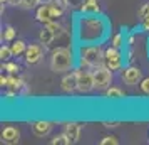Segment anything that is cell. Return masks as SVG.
I'll return each instance as SVG.
<instances>
[{
    "instance_id": "obj_1",
    "label": "cell",
    "mask_w": 149,
    "mask_h": 145,
    "mask_svg": "<svg viewBox=\"0 0 149 145\" xmlns=\"http://www.w3.org/2000/svg\"><path fill=\"white\" fill-rule=\"evenodd\" d=\"M74 37L81 44H104L111 37V24L102 14H81L74 21Z\"/></svg>"
},
{
    "instance_id": "obj_2",
    "label": "cell",
    "mask_w": 149,
    "mask_h": 145,
    "mask_svg": "<svg viewBox=\"0 0 149 145\" xmlns=\"http://www.w3.org/2000/svg\"><path fill=\"white\" fill-rule=\"evenodd\" d=\"M106 49L101 44H81L77 52V61L82 68L95 69L104 64Z\"/></svg>"
},
{
    "instance_id": "obj_3",
    "label": "cell",
    "mask_w": 149,
    "mask_h": 145,
    "mask_svg": "<svg viewBox=\"0 0 149 145\" xmlns=\"http://www.w3.org/2000/svg\"><path fill=\"white\" fill-rule=\"evenodd\" d=\"M49 66L50 69L57 73V74H64V73H69L72 71L75 66V56L72 52L70 47H55L52 52H50V57H49Z\"/></svg>"
},
{
    "instance_id": "obj_4",
    "label": "cell",
    "mask_w": 149,
    "mask_h": 145,
    "mask_svg": "<svg viewBox=\"0 0 149 145\" xmlns=\"http://www.w3.org/2000/svg\"><path fill=\"white\" fill-rule=\"evenodd\" d=\"M92 74H94V88L97 91H106L112 83V71L104 64L92 69Z\"/></svg>"
},
{
    "instance_id": "obj_5",
    "label": "cell",
    "mask_w": 149,
    "mask_h": 145,
    "mask_svg": "<svg viewBox=\"0 0 149 145\" xmlns=\"http://www.w3.org/2000/svg\"><path fill=\"white\" fill-rule=\"evenodd\" d=\"M122 64H124V56H122L121 49L109 46L106 49V56H104V66H107L111 71H121Z\"/></svg>"
},
{
    "instance_id": "obj_6",
    "label": "cell",
    "mask_w": 149,
    "mask_h": 145,
    "mask_svg": "<svg viewBox=\"0 0 149 145\" xmlns=\"http://www.w3.org/2000/svg\"><path fill=\"white\" fill-rule=\"evenodd\" d=\"M77 90L81 93H89L95 90L94 88V74L92 69H77Z\"/></svg>"
},
{
    "instance_id": "obj_7",
    "label": "cell",
    "mask_w": 149,
    "mask_h": 145,
    "mask_svg": "<svg viewBox=\"0 0 149 145\" xmlns=\"http://www.w3.org/2000/svg\"><path fill=\"white\" fill-rule=\"evenodd\" d=\"M121 78L126 84L136 86V84H139L142 81V71L137 68V66L129 64V66H126L124 69H121Z\"/></svg>"
},
{
    "instance_id": "obj_8",
    "label": "cell",
    "mask_w": 149,
    "mask_h": 145,
    "mask_svg": "<svg viewBox=\"0 0 149 145\" xmlns=\"http://www.w3.org/2000/svg\"><path fill=\"white\" fill-rule=\"evenodd\" d=\"M44 52H45V46L44 44H29L27 51H25V62L30 66H35L44 59Z\"/></svg>"
},
{
    "instance_id": "obj_9",
    "label": "cell",
    "mask_w": 149,
    "mask_h": 145,
    "mask_svg": "<svg viewBox=\"0 0 149 145\" xmlns=\"http://www.w3.org/2000/svg\"><path fill=\"white\" fill-rule=\"evenodd\" d=\"M35 19L39 22H42L44 25L49 24V22H54L57 21V17H55L54 10H52V5L50 4H40V7L35 10Z\"/></svg>"
},
{
    "instance_id": "obj_10",
    "label": "cell",
    "mask_w": 149,
    "mask_h": 145,
    "mask_svg": "<svg viewBox=\"0 0 149 145\" xmlns=\"http://www.w3.org/2000/svg\"><path fill=\"white\" fill-rule=\"evenodd\" d=\"M0 140H2V144L15 145L20 140V132H19V128H15L14 125H7L0 133Z\"/></svg>"
},
{
    "instance_id": "obj_11",
    "label": "cell",
    "mask_w": 149,
    "mask_h": 145,
    "mask_svg": "<svg viewBox=\"0 0 149 145\" xmlns=\"http://www.w3.org/2000/svg\"><path fill=\"white\" fill-rule=\"evenodd\" d=\"M61 86L62 90L65 91V93H74V91H79L77 90V69H72L70 73H67V74H64V78H62L61 81Z\"/></svg>"
},
{
    "instance_id": "obj_12",
    "label": "cell",
    "mask_w": 149,
    "mask_h": 145,
    "mask_svg": "<svg viewBox=\"0 0 149 145\" xmlns=\"http://www.w3.org/2000/svg\"><path fill=\"white\" fill-rule=\"evenodd\" d=\"M81 130L82 128L77 122H67V123L64 125V133L69 137L70 144H77V142H79V138H81Z\"/></svg>"
},
{
    "instance_id": "obj_13",
    "label": "cell",
    "mask_w": 149,
    "mask_h": 145,
    "mask_svg": "<svg viewBox=\"0 0 149 145\" xmlns=\"http://www.w3.org/2000/svg\"><path fill=\"white\" fill-rule=\"evenodd\" d=\"M30 125H32L34 135H37V137H47L49 133L52 132V123L47 122V120H35Z\"/></svg>"
},
{
    "instance_id": "obj_14",
    "label": "cell",
    "mask_w": 149,
    "mask_h": 145,
    "mask_svg": "<svg viewBox=\"0 0 149 145\" xmlns=\"http://www.w3.org/2000/svg\"><path fill=\"white\" fill-rule=\"evenodd\" d=\"M81 14H101L99 0H82Z\"/></svg>"
},
{
    "instance_id": "obj_15",
    "label": "cell",
    "mask_w": 149,
    "mask_h": 145,
    "mask_svg": "<svg viewBox=\"0 0 149 145\" xmlns=\"http://www.w3.org/2000/svg\"><path fill=\"white\" fill-rule=\"evenodd\" d=\"M24 86H25V83L22 81L20 78H17L15 74H10V76H8L7 88H8V91H10V93H19Z\"/></svg>"
},
{
    "instance_id": "obj_16",
    "label": "cell",
    "mask_w": 149,
    "mask_h": 145,
    "mask_svg": "<svg viewBox=\"0 0 149 145\" xmlns=\"http://www.w3.org/2000/svg\"><path fill=\"white\" fill-rule=\"evenodd\" d=\"M50 5H52V10H54L55 17L59 19V17H62V15H64V12L67 10V7H69V0H54Z\"/></svg>"
},
{
    "instance_id": "obj_17",
    "label": "cell",
    "mask_w": 149,
    "mask_h": 145,
    "mask_svg": "<svg viewBox=\"0 0 149 145\" xmlns=\"http://www.w3.org/2000/svg\"><path fill=\"white\" fill-rule=\"evenodd\" d=\"M106 98L107 100H124L126 95H124V91L121 88H117V86H109L107 90H106Z\"/></svg>"
},
{
    "instance_id": "obj_18",
    "label": "cell",
    "mask_w": 149,
    "mask_h": 145,
    "mask_svg": "<svg viewBox=\"0 0 149 145\" xmlns=\"http://www.w3.org/2000/svg\"><path fill=\"white\" fill-rule=\"evenodd\" d=\"M126 44V39H124V34L122 32H116L112 37H111V46H114L117 49H122Z\"/></svg>"
},
{
    "instance_id": "obj_19",
    "label": "cell",
    "mask_w": 149,
    "mask_h": 145,
    "mask_svg": "<svg viewBox=\"0 0 149 145\" xmlns=\"http://www.w3.org/2000/svg\"><path fill=\"white\" fill-rule=\"evenodd\" d=\"M10 47H12L14 56H20V54H25V51H27V44H25L24 41H15Z\"/></svg>"
},
{
    "instance_id": "obj_20",
    "label": "cell",
    "mask_w": 149,
    "mask_h": 145,
    "mask_svg": "<svg viewBox=\"0 0 149 145\" xmlns=\"http://www.w3.org/2000/svg\"><path fill=\"white\" fill-rule=\"evenodd\" d=\"M50 144H52V145H69V144H70V140H69V137L62 132V133L55 135V137L50 140Z\"/></svg>"
},
{
    "instance_id": "obj_21",
    "label": "cell",
    "mask_w": 149,
    "mask_h": 145,
    "mask_svg": "<svg viewBox=\"0 0 149 145\" xmlns=\"http://www.w3.org/2000/svg\"><path fill=\"white\" fill-rule=\"evenodd\" d=\"M15 35H17V30H15L12 25H7V27L3 29V32H2V37H3V41H14Z\"/></svg>"
},
{
    "instance_id": "obj_22",
    "label": "cell",
    "mask_w": 149,
    "mask_h": 145,
    "mask_svg": "<svg viewBox=\"0 0 149 145\" xmlns=\"http://www.w3.org/2000/svg\"><path fill=\"white\" fill-rule=\"evenodd\" d=\"M12 56H14V52H12V47H8V46H2V47H0V59H2L3 62L8 61Z\"/></svg>"
},
{
    "instance_id": "obj_23",
    "label": "cell",
    "mask_w": 149,
    "mask_h": 145,
    "mask_svg": "<svg viewBox=\"0 0 149 145\" xmlns=\"http://www.w3.org/2000/svg\"><path fill=\"white\" fill-rule=\"evenodd\" d=\"M3 71H7L8 74H17V73L20 71V68H19V64H15V62L5 61L3 62Z\"/></svg>"
},
{
    "instance_id": "obj_24",
    "label": "cell",
    "mask_w": 149,
    "mask_h": 145,
    "mask_svg": "<svg viewBox=\"0 0 149 145\" xmlns=\"http://www.w3.org/2000/svg\"><path fill=\"white\" fill-rule=\"evenodd\" d=\"M39 4H40V0H22L20 7L25 8V10H30V8H35Z\"/></svg>"
},
{
    "instance_id": "obj_25",
    "label": "cell",
    "mask_w": 149,
    "mask_h": 145,
    "mask_svg": "<svg viewBox=\"0 0 149 145\" xmlns=\"http://www.w3.org/2000/svg\"><path fill=\"white\" fill-rule=\"evenodd\" d=\"M148 15H149V2H146V4H142L141 8L137 10V17H139L141 21H144Z\"/></svg>"
},
{
    "instance_id": "obj_26",
    "label": "cell",
    "mask_w": 149,
    "mask_h": 145,
    "mask_svg": "<svg viewBox=\"0 0 149 145\" xmlns=\"http://www.w3.org/2000/svg\"><path fill=\"white\" fill-rule=\"evenodd\" d=\"M117 144H119V140L112 137V135H107V137H104L101 140V145H117Z\"/></svg>"
},
{
    "instance_id": "obj_27",
    "label": "cell",
    "mask_w": 149,
    "mask_h": 145,
    "mask_svg": "<svg viewBox=\"0 0 149 145\" xmlns=\"http://www.w3.org/2000/svg\"><path fill=\"white\" fill-rule=\"evenodd\" d=\"M139 86H141V91H142V93L149 96V78H142V81L139 83Z\"/></svg>"
},
{
    "instance_id": "obj_28",
    "label": "cell",
    "mask_w": 149,
    "mask_h": 145,
    "mask_svg": "<svg viewBox=\"0 0 149 145\" xmlns=\"http://www.w3.org/2000/svg\"><path fill=\"white\" fill-rule=\"evenodd\" d=\"M142 24H141V27H142V30H146V32H149V15L144 19V21H141Z\"/></svg>"
},
{
    "instance_id": "obj_29",
    "label": "cell",
    "mask_w": 149,
    "mask_h": 145,
    "mask_svg": "<svg viewBox=\"0 0 149 145\" xmlns=\"http://www.w3.org/2000/svg\"><path fill=\"white\" fill-rule=\"evenodd\" d=\"M7 83H8V76H2L0 78V84H2L3 88H7Z\"/></svg>"
},
{
    "instance_id": "obj_30",
    "label": "cell",
    "mask_w": 149,
    "mask_h": 145,
    "mask_svg": "<svg viewBox=\"0 0 149 145\" xmlns=\"http://www.w3.org/2000/svg\"><path fill=\"white\" fill-rule=\"evenodd\" d=\"M22 0H7V4H10V5H20Z\"/></svg>"
},
{
    "instance_id": "obj_31",
    "label": "cell",
    "mask_w": 149,
    "mask_h": 145,
    "mask_svg": "<svg viewBox=\"0 0 149 145\" xmlns=\"http://www.w3.org/2000/svg\"><path fill=\"white\" fill-rule=\"evenodd\" d=\"M54 0H40V4H52Z\"/></svg>"
},
{
    "instance_id": "obj_32",
    "label": "cell",
    "mask_w": 149,
    "mask_h": 145,
    "mask_svg": "<svg viewBox=\"0 0 149 145\" xmlns=\"http://www.w3.org/2000/svg\"><path fill=\"white\" fill-rule=\"evenodd\" d=\"M148 52H149V41H148Z\"/></svg>"
}]
</instances>
